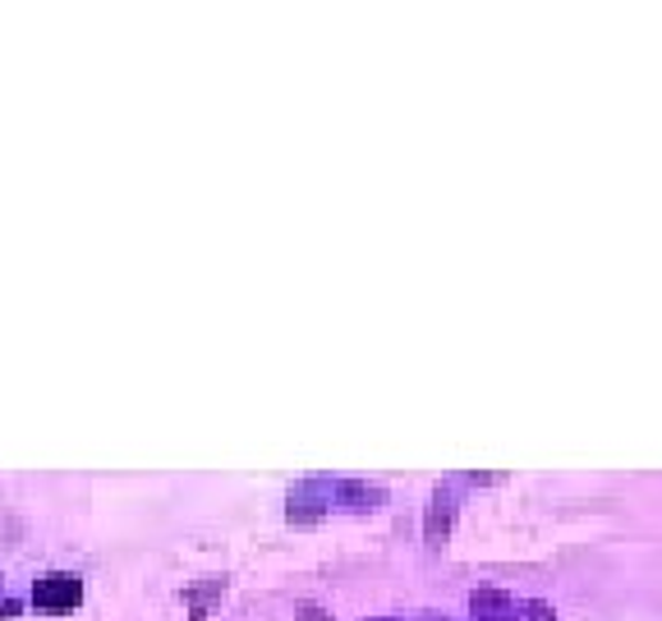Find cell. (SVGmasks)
<instances>
[{
  "label": "cell",
  "instance_id": "cell-1",
  "mask_svg": "<svg viewBox=\"0 0 662 621\" xmlns=\"http://www.w3.org/2000/svg\"><path fill=\"white\" fill-rule=\"evenodd\" d=\"M33 599L38 608H74L83 599V580L74 571H51L33 584Z\"/></svg>",
  "mask_w": 662,
  "mask_h": 621
}]
</instances>
